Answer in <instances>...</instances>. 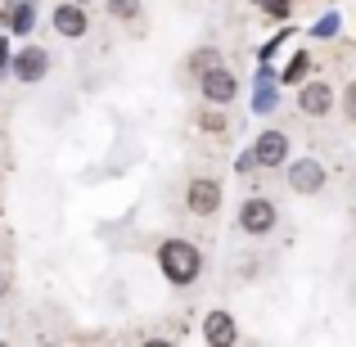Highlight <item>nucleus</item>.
I'll list each match as a JSON object with an SVG mask.
<instances>
[{
  "instance_id": "9",
  "label": "nucleus",
  "mask_w": 356,
  "mask_h": 347,
  "mask_svg": "<svg viewBox=\"0 0 356 347\" xmlns=\"http://www.w3.org/2000/svg\"><path fill=\"white\" fill-rule=\"evenodd\" d=\"M14 72H18V81H45V72H50V54H45L41 45H27V50L14 59Z\"/></svg>"
},
{
  "instance_id": "4",
  "label": "nucleus",
  "mask_w": 356,
  "mask_h": 347,
  "mask_svg": "<svg viewBox=\"0 0 356 347\" xmlns=\"http://www.w3.org/2000/svg\"><path fill=\"white\" fill-rule=\"evenodd\" d=\"M185 208H190V217H212L221 208V185L212 176H194L185 190Z\"/></svg>"
},
{
  "instance_id": "10",
  "label": "nucleus",
  "mask_w": 356,
  "mask_h": 347,
  "mask_svg": "<svg viewBox=\"0 0 356 347\" xmlns=\"http://www.w3.org/2000/svg\"><path fill=\"white\" fill-rule=\"evenodd\" d=\"M203 339H208V343H217V347L235 343V339H239L235 316H230V312H208V321H203Z\"/></svg>"
},
{
  "instance_id": "3",
  "label": "nucleus",
  "mask_w": 356,
  "mask_h": 347,
  "mask_svg": "<svg viewBox=\"0 0 356 347\" xmlns=\"http://www.w3.org/2000/svg\"><path fill=\"white\" fill-rule=\"evenodd\" d=\"M199 90H203V99L208 104H235V95H239V81H235V72L226 68V63H217V68H208V72H199Z\"/></svg>"
},
{
  "instance_id": "5",
  "label": "nucleus",
  "mask_w": 356,
  "mask_h": 347,
  "mask_svg": "<svg viewBox=\"0 0 356 347\" xmlns=\"http://www.w3.org/2000/svg\"><path fill=\"white\" fill-rule=\"evenodd\" d=\"M325 185H330V172H325V163H316V158H298V163L289 167V190L293 194H321Z\"/></svg>"
},
{
  "instance_id": "1",
  "label": "nucleus",
  "mask_w": 356,
  "mask_h": 347,
  "mask_svg": "<svg viewBox=\"0 0 356 347\" xmlns=\"http://www.w3.org/2000/svg\"><path fill=\"white\" fill-rule=\"evenodd\" d=\"M158 271H163L176 289H185V284L199 280L203 257H199V248H194L190 239H163V248H158Z\"/></svg>"
},
{
  "instance_id": "8",
  "label": "nucleus",
  "mask_w": 356,
  "mask_h": 347,
  "mask_svg": "<svg viewBox=\"0 0 356 347\" xmlns=\"http://www.w3.org/2000/svg\"><path fill=\"white\" fill-rule=\"evenodd\" d=\"M289 158V136L284 131H261L257 145H252V163L257 167H284Z\"/></svg>"
},
{
  "instance_id": "13",
  "label": "nucleus",
  "mask_w": 356,
  "mask_h": 347,
  "mask_svg": "<svg viewBox=\"0 0 356 347\" xmlns=\"http://www.w3.org/2000/svg\"><path fill=\"white\" fill-rule=\"evenodd\" d=\"M307 68H312V59H307V54H293V59H289V68H284V81H302Z\"/></svg>"
},
{
  "instance_id": "7",
  "label": "nucleus",
  "mask_w": 356,
  "mask_h": 347,
  "mask_svg": "<svg viewBox=\"0 0 356 347\" xmlns=\"http://www.w3.org/2000/svg\"><path fill=\"white\" fill-rule=\"evenodd\" d=\"M54 32H59L63 41H81V36L90 32V18H86V9H81L77 0H63V5L54 9Z\"/></svg>"
},
{
  "instance_id": "12",
  "label": "nucleus",
  "mask_w": 356,
  "mask_h": 347,
  "mask_svg": "<svg viewBox=\"0 0 356 347\" xmlns=\"http://www.w3.org/2000/svg\"><path fill=\"white\" fill-rule=\"evenodd\" d=\"M108 14L131 23V18H140V0H108Z\"/></svg>"
},
{
  "instance_id": "14",
  "label": "nucleus",
  "mask_w": 356,
  "mask_h": 347,
  "mask_svg": "<svg viewBox=\"0 0 356 347\" xmlns=\"http://www.w3.org/2000/svg\"><path fill=\"white\" fill-rule=\"evenodd\" d=\"M32 18H36V9H32V5H18L14 27H18V32H32Z\"/></svg>"
},
{
  "instance_id": "6",
  "label": "nucleus",
  "mask_w": 356,
  "mask_h": 347,
  "mask_svg": "<svg viewBox=\"0 0 356 347\" xmlns=\"http://www.w3.org/2000/svg\"><path fill=\"white\" fill-rule=\"evenodd\" d=\"M298 113L302 118H330L334 113V86L330 81H307L298 90Z\"/></svg>"
},
{
  "instance_id": "15",
  "label": "nucleus",
  "mask_w": 356,
  "mask_h": 347,
  "mask_svg": "<svg viewBox=\"0 0 356 347\" xmlns=\"http://www.w3.org/2000/svg\"><path fill=\"white\" fill-rule=\"evenodd\" d=\"M261 9H266L270 18H284L289 14V0H261Z\"/></svg>"
},
{
  "instance_id": "17",
  "label": "nucleus",
  "mask_w": 356,
  "mask_h": 347,
  "mask_svg": "<svg viewBox=\"0 0 356 347\" xmlns=\"http://www.w3.org/2000/svg\"><path fill=\"white\" fill-rule=\"evenodd\" d=\"M77 5H90V0H77Z\"/></svg>"
},
{
  "instance_id": "16",
  "label": "nucleus",
  "mask_w": 356,
  "mask_h": 347,
  "mask_svg": "<svg viewBox=\"0 0 356 347\" xmlns=\"http://www.w3.org/2000/svg\"><path fill=\"white\" fill-rule=\"evenodd\" d=\"M199 122H203V127H208V131H221V127H226V118H221V113H203Z\"/></svg>"
},
{
  "instance_id": "11",
  "label": "nucleus",
  "mask_w": 356,
  "mask_h": 347,
  "mask_svg": "<svg viewBox=\"0 0 356 347\" xmlns=\"http://www.w3.org/2000/svg\"><path fill=\"white\" fill-rule=\"evenodd\" d=\"M221 63V50H212V45H203V50H194L190 59H185V68L194 72V77H199V72H208V68H217Z\"/></svg>"
},
{
  "instance_id": "2",
  "label": "nucleus",
  "mask_w": 356,
  "mask_h": 347,
  "mask_svg": "<svg viewBox=\"0 0 356 347\" xmlns=\"http://www.w3.org/2000/svg\"><path fill=\"white\" fill-rule=\"evenodd\" d=\"M275 221H280L275 203L261 199V194H252V199L239 203V230L243 234H270V230H275Z\"/></svg>"
}]
</instances>
